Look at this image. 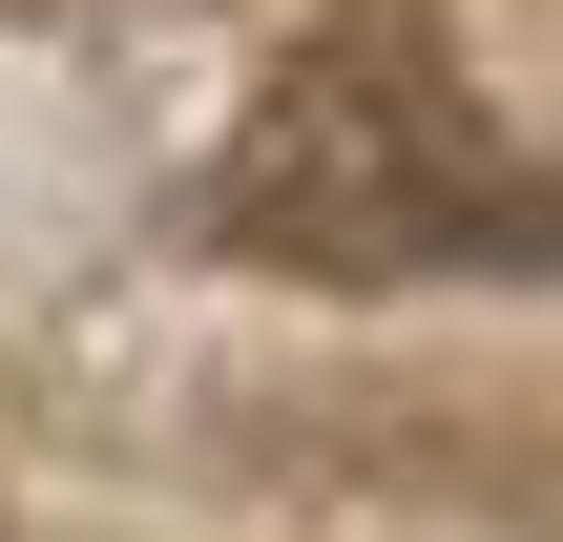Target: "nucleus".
<instances>
[{
  "label": "nucleus",
  "mask_w": 563,
  "mask_h": 542,
  "mask_svg": "<svg viewBox=\"0 0 563 542\" xmlns=\"http://www.w3.org/2000/svg\"><path fill=\"white\" fill-rule=\"evenodd\" d=\"M188 230L251 251V272H334V292H376V272H543V188H522V146L460 84L439 21L292 42L251 84V125L209 146Z\"/></svg>",
  "instance_id": "nucleus-1"
}]
</instances>
